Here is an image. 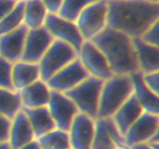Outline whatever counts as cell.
<instances>
[{"instance_id": "f35d334b", "label": "cell", "mask_w": 159, "mask_h": 149, "mask_svg": "<svg viewBox=\"0 0 159 149\" xmlns=\"http://www.w3.org/2000/svg\"><path fill=\"white\" fill-rule=\"evenodd\" d=\"M152 149H159V142H152L149 143Z\"/></svg>"}, {"instance_id": "30bf717a", "label": "cell", "mask_w": 159, "mask_h": 149, "mask_svg": "<svg viewBox=\"0 0 159 149\" xmlns=\"http://www.w3.org/2000/svg\"><path fill=\"white\" fill-rule=\"evenodd\" d=\"M90 76L79 57L61 69L47 82L51 90L65 93Z\"/></svg>"}, {"instance_id": "d6986e66", "label": "cell", "mask_w": 159, "mask_h": 149, "mask_svg": "<svg viewBox=\"0 0 159 149\" xmlns=\"http://www.w3.org/2000/svg\"><path fill=\"white\" fill-rule=\"evenodd\" d=\"M34 130L23 110L12 119L9 143L13 149H19L35 140Z\"/></svg>"}, {"instance_id": "f1b7e54d", "label": "cell", "mask_w": 159, "mask_h": 149, "mask_svg": "<svg viewBox=\"0 0 159 149\" xmlns=\"http://www.w3.org/2000/svg\"><path fill=\"white\" fill-rule=\"evenodd\" d=\"M141 39L146 43L159 47V19L152 25Z\"/></svg>"}, {"instance_id": "e0dca14e", "label": "cell", "mask_w": 159, "mask_h": 149, "mask_svg": "<svg viewBox=\"0 0 159 149\" xmlns=\"http://www.w3.org/2000/svg\"><path fill=\"white\" fill-rule=\"evenodd\" d=\"M144 110L135 96L134 93L116 110L112 118L124 137L129 127L141 116Z\"/></svg>"}, {"instance_id": "ac0fdd59", "label": "cell", "mask_w": 159, "mask_h": 149, "mask_svg": "<svg viewBox=\"0 0 159 149\" xmlns=\"http://www.w3.org/2000/svg\"><path fill=\"white\" fill-rule=\"evenodd\" d=\"M140 71L143 74L159 71V47L148 43L141 38H133Z\"/></svg>"}, {"instance_id": "8d00e7d4", "label": "cell", "mask_w": 159, "mask_h": 149, "mask_svg": "<svg viewBox=\"0 0 159 149\" xmlns=\"http://www.w3.org/2000/svg\"><path fill=\"white\" fill-rule=\"evenodd\" d=\"M152 142H159V125H158V130H157L156 133H155V136L152 138V139L151 140L149 143H152Z\"/></svg>"}, {"instance_id": "cb8c5ba5", "label": "cell", "mask_w": 159, "mask_h": 149, "mask_svg": "<svg viewBox=\"0 0 159 149\" xmlns=\"http://www.w3.org/2000/svg\"><path fill=\"white\" fill-rule=\"evenodd\" d=\"M22 110L23 103L20 91L0 88V114L12 120Z\"/></svg>"}, {"instance_id": "277c9868", "label": "cell", "mask_w": 159, "mask_h": 149, "mask_svg": "<svg viewBox=\"0 0 159 149\" xmlns=\"http://www.w3.org/2000/svg\"><path fill=\"white\" fill-rule=\"evenodd\" d=\"M105 81L89 76L65 94L74 102L79 112L94 120L98 119L101 93Z\"/></svg>"}, {"instance_id": "4dcf8cb0", "label": "cell", "mask_w": 159, "mask_h": 149, "mask_svg": "<svg viewBox=\"0 0 159 149\" xmlns=\"http://www.w3.org/2000/svg\"><path fill=\"white\" fill-rule=\"evenodd\" d=\"M143 80L148 88L159 96V71L143 74Z\"/></svg>"}, {"instance_id": "1f68e13d", "label": "cell", "mask_w": 159, "mask_h": 149, "mask_svg": "<svg viewBox=\"0 0 159 149\" xmlns=\"http://www.w3.org/2000/svg\"><path fill=\"white\" fill-rule=\"evenodd\" d=\"M18 2V0H0V21L15 8Z\"/></svg>"}, {"instance_id": "e575fe53", "label": "cell", "mask_w": 159, "mask_h": 149, "mask_svg": "<svg viewBox=\"0 0 159 149\" xmlns=\"http://www.w3.org/2000/svg\"><path fill=\"white\" fill-rule=\"evenodd\" d=\"M132 149H152V147L150 146L149 143H144V144H137V145L132 146Z\"/></svg>"}, {"instance_id": "60d3db41", "label": "cell", "mask_w": 159, "mask_h": 149, "mask_svg": "<svg viewBox=\"0 0 159 149\" xmlns=\"http://www.w3.org/2000/svg\"><path fill=\"white\" fill-rule=\"evenodd\" d=\"M18 1H25V0H18Z\"/></svg>"}, {"instance_id": "8992f818", "label": "cell", "mask_w": 159, "mask_h": 149, "mask_svg": "<svg viewBox=\"0 0 159 149\" xmlns=\"http://www.w3.org/2000/svg\"><path fill=\"white\" fill-rule=\"evenodd\" d=\"M107 0H97L83 9L75 21L85 40H89L108 26Z\"/></svg>"}, {"instance_id": "4316f807", "label": "cell", "mask_w": 159, "mask_h": 149, "mask_svg": "<svg viewBox=\"0 0 159 149\" xmlns=\"http://www.w3.org/2000/svg\"><path fill=\"white\" fill-rule=\"evenodd\" d=\"M97 0H64L57 15L71 21L75 22L85 7Z\"/></svg>"}, {"instance_id": "3957f363", "label": "cell", "mask_w": 159, "mask_h": 149, "mask_svg": "<svg viewBox=\"0 0 159 149\" xmlns=\"http://www.w3.org/2000/svg\"><path fill=\"white\" fill-rule=\"evenodd\" d=\"M134 93L131 75L115 74L104 82L99 101L98 119L112 117Z\"/></svg>"}, {"instance_id": "8fae6325", "label": "cell", "mask_w": 159, "mask_h": 149, "mask_svg": "<svg viewBox=\"0 0 159 149\" xmlns=\"http://www.w3.org/2000/svg\"><path fill=\"white\" fill-rule=\"evenodd\" d=\"M54 40V37L44 26L29 29L21 61L39 63Z\"/></svg>"}, {"instance_id": "d590c367", "label": "cell", "mask_w": 159, "mask_h": 149, "mask_svg": "<svg viewBox=\"0 0 159 149\" xmlns=\"http://www.w3.org/2000/svg\"><path fill=\"white\" fill-rule=\"evenodd\" d=\"M0 149H13L9 141L0 143Z\"/></svg>"}, {"instance_id": "d6a6232c", "label": "cell", "mask_w": 159, "mask_h": 149, "mask_svg": "<svg viewBox=\"0 0 159 149\" xmlns=\"http://www.w3.org/2000/svg\"><path fill=\"white\" fill-rule=\"evenodd\" d=\"M64 0H42L48 13L58 14Z\"/></svg>"}, {"instance_id": "7a4b0ae2", "label": "cell", "mask_w": 159, "mask_h": 149, "mask_svg": "<svg viewBox=\"0 0 159 149\" xmlns=\"http://www.w3.org/2000/svg\"><path fill=\"white\" fill-rule=\"evenodd\" d=\"M103 53L114 74H129L140 71L138 56L131 37L107 26L91 39Z\"/></svg>"}, {"instance_id": "4fadbf2b", "label": "cell", "mask_w": 159, "mask_h": 149, "mask_svg": "<svg viewBox=\"0 0 159 149\" xmlns=\"http://www.w3.org/2000/svg\"><path fill=\"white\" fill-rule=\"evenodd\" d=\"M96 120L79 112L69 130L71 149H92Z\"/></svg>"}, {"instance_id": "83f0119b", "label": "cell", "mask_w": 159, "mask_h": 149, "mask_svg": "<svg viewBox=\"0 0 159 149\" xmlns=\"http://www.w3.org/2000/svg\"><path fill=\"white\" fill-rule=\"evenodd\" d=\"M12 67L13 63L0 56V88L16 90L12 84Z\"/></svg>"}, {"instance_id": "7c38bea8", "label": "cell", "mask_w": 159, "mask_h": 149, "mask_svg": "<svg viewBox=\"0 0 159 149\" xmlns=\"http://www.w3.org/2000/svg\"><path fill=\"white\" fill-rule=\"evenodd\" d=\"M159 116L144 112L124 134V142L129 147L149 143L158 130Z\"/></svg>"}, {"instance_id": "74e56055", "label": "cell", "mask_w": 159, "mask_h": 149, "mask_svg": "<svg viewBox=\"0 0 159 149\" xmlns=\"http://www.w3.org/2000/svg\"><path fill=\"white\" fill-rule=\"evenodd\" d=\"M114 149H132V148L130 147H129V146L126 145V144H117V145L115 147Z\"/></svg>"}, {"instance_id": "52a82bcc", "label": "cell", "mask_w": 159, "mask_h": 149, "mask_svg": "<svg viewBox=\"0 0 159 149\" xmlns=\"http://www.w3.org/2000/svg\"><path fill=\"white\" fill-rule=\"evenodd\" d=\"M79 57L90 76L106 81L115 75L103 53L91 40L84 41Z\"/></svg>"}, {"instance_id": "f546056e", "label": "cell", "mask_w": 159, "mask_h": 149, "mask_svg": "<svg viewBox=\"0 0 159 149\" xmlns=\"http://www.w3.org/2000/svg\"><path fill=\"white\" fill-rule=\"evenodd\" d=\"M12 120L0 114V143L9 141Z\"/></svg>"}, {"instance_id": "9a60e30c", "label": "cell", "mask_w": 159, "mask_h": 149, "mask_svg": "<svg viewBox=\"0 0 159 149\" xmlns=\"http://www.w3.org/2000/svg\"><path fill=\"white\" fill-rule=\"evenodd\" d=\"M29 28L23 24L15 30L0 36V56L12 63L21 61Z\"/></svg>"}, {"instance_id": "9c48e42d", "label": "cell", "mask_w": 159, "mask_h": 149, "mask_svg": "<svg viewBox=\"0 0 159 149\" xmlns=\"http://www.w3.org/2000/svg\"><path fill=\"white\" fill-rule=\"evenodd\" d=\"M44 26L54 39L68 43L79 53L85 39L75 22L62 18L57 14L48 13Z\"/></svg>"}, {"instance_id": "484cf974", "label": "cell", "mask_w": 159, "mask_h": 149, "mask_svg": "<svg viewBox=\"0 0 159 149\" xmlns=\"http://www.w3.org/2000/svg\"><path fill=\"white\" fill-rule=\"evenodd\" d=\"M25 1H19L15 8L0 21V36L15 30L24 24Z\"/></svg>"}, {"instance_id": "6da1fadb", "label": "cell", "mask_w": 159, "mask_h": 149, "mask_svg": "<svg viewBox=\"0 0 159 149\" xmlns=\"http://www.w3.org/2000/svg\"><path fill=\"white\" fill-rule=\"evenodd\" d=\"M108 26L141 38L159 19V4L147 0H107Z\"/></svg>"}, {"instance_id": "ab89813d", "label": "cell", "mask_w": 159, "mask_h": 149, "mask_svg": "<svg viewBox=\"0 0 159 149\" xmlns=\"http://www.w3.org/2000/svg\"><path fill=\"white\" fill-rule=\"evenodd\" d=\"M147 1L152 3H155V4H159V0H147Z\"/></svg>"}, {"instance_id": "603a6c76", "label": "cell", "mask_w": 159, "mask_h": 149, "mask_svg": "<svg viewBox=\"0 0 159 149\" xmlns=\"http://www.w3.org/2000/svg\"><path fill=\"white\" fill-rule=\"evenodd\" d=\"M48 12L42 0H26L24 7V23L29 29L44 26Z\"/></svg>"}, {"instance_id": "44dd1931", "label": "cell", "mask_w": 159, "mask_h": 149, "mask_svg": "<svg viewBox=\"0 0 159 149\" xmlns=\"http://www.w3.org/2000/svg\"><path fill=\"white\" fill-rule=\"evenodd\" d=\"M23 111L29 120L36 139L57 128L48 106L23 108Z\"/></svg>"}, {"instance_id": "5b68a950", "label": "cell", "mask_w": 159, "mask_h": 149, "mask_svg": "<svg viewBox=\"0 0 159 149\" xmlns=\"http://www.w3.org/2000/svg\"><path fill=\"white\" fill-rule=\"evenodd\" d=\"M79 57V53L68 43L54 40L39 62L40 79L48 82L61 69Z\"/></svg>"}, {"instance_id": "ba28073f", "label": "cell", "mask_w": 159, "mask_h": 149, "mask_svg": "<svg viewBox=\"0 0 159 149\" xmlns=\"http://www.w3.org/2000/svg\"><path fill=\"white\" fill-rule=\"evenodd\" d=\"M48 107L56 127L69 132L75 118L79 113L74 102L65 93L51 90Z\"/></svg>"}, {"instance_id": "ffe728a7", "label": "cell", "mask_w": 159, "mask_h": 149, "mask_svg": "<svg viewBox=\"0 0 159 149\" xmlns=\"http://www.w3.org/2000/svg\"><path fill=\"white\" fill-rule=\"evenodd\" d=\"M13 87L20 91L40 79V68L39 63H31L20 61L13 64L12 72Z\"/></svg>"}, {"instance_id": "2e32d148", "label": "cell", "mask_w": 159, "mask_h": 149, "mask_svg": "<svg viewBox=\"0 0 159 149\" xmlns=\"http://www.w3.org/2000/svg\"><path fill=\"white\" fill-rule=\"evenodd\" d=\"M23 108L48 106L51 89L47 82L41 79L20 90Z\"/></svg>"}, {"instance_id": "836d02e7", "label": "cell", "mask_w": 159, "mask_h": 149, "mask_svg": "<svg viewBox=\"0 0 159 149\" xmlns=\"http://www.w3.org/2000/svg\"><path fill=\"white\" fill-rule=\"evenodd\" d=\"M19 149H42L40 147V144L39 143V141H37V139L34 140L31 142L28 143V144H25L23 147H21Z\"/></svg>"}, {"instance_id": "7402d4cb", "label": "cell", "mask_w": 159, "mask_h": 149, "mask_svg": "<svg viewBox=\"0 0 159 149\" xmlns=\"http://www.w3.org/2000/svg\"><path fill=\"white\" fill-rule=\"evenodd\" d=\"M134 95L144 112L159 116V96L149 89L143 80V74L138 71L131 74Z\"/></svg>"}, {"instance_id": "d4e9b609", "label": "cell", "mask_w": 159, "mask_h": 149, "mask_svg": "<svg viewBox=\"0 0 159 149\" xmlns=\"http://www.w3.org/2000/svg\"><path fill=\"white\" fill-rule=\"evenodd\" d=\"M42 149H71L69 132L54 129L37 138Z\"/></svg>"}, {"instance_id": "5bb4252c", "label": "cell", "mask_w": 159, "mask_h": 149, "mask_svg": "<svg viewBox=\"0 0 159 149\" xmlns=\"http://www.w3.org/2000/svg\"><path fill=\"white\" fill-rule=\"evenodd\" d=\"M117 144H125V142L113 118L96 120L92 149H114Z\"/></svg>"}]
</instances>
